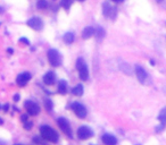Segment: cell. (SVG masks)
<instances>
[{
  "instance_id": "2",
  "label": "cell",
  "mask_w": 166,
  "mask_h": 145,
  "mask_svg": "<svg viewBox=\"0 0 166 145\" xmlns=\"http://www.w3.org/2000/svg\"><path fill=\"white\" fill-rule=\"evenodd\" d=\"M47 57H48V60H49V63L51 64V66H53V67L60 66V64H62V57H60L59 52H58L56 49L48 50Z\"/></svg>"
},
{
  "instance_id": "23",
  "label": "cell",
  "mask_w": 166,
  "mask_h": 145,
  "mask_svg": "<svg viewBox=\"0 0 166 145\" xmlns=\"http://www.w3.org/2000/svg\"><path fill=\"white\" fill-rule=\"evenodd\" d=\"M32 128V122H25V129Z\"/></svg>"
},
{
  "instance_id": "7",
  "label": "cell",
  "mask_w": 166,
  "mask_h": 145,
  "mask_svg": "<svg viewBox=\"0 0 166 145\" xmlns=\"http://www.w3.org/2000/svg\"><path fill=\"white\" fill-rule=\"evenodd\" d=\"M72 110L75 112V115L79 117V118H85L86 117V109L85 107L81 104V103L74 102L72 104Z\"/></svg>"
},
{
  "instance_id": "8",
  "label": "cell",
  "mask_w": 166,
  "mask_h": 145,
  "mask_svg": "<svg viewBox=\"0 0 166 145\" xmlns=\"http://www.w3.org/2000/svg\"><path fill=\"white\" fill-rule=\"evenodd\" d=\"M27 25L35 31H41L43 27V22L39 17H32V18L27 20Z\"/></svg>"
},
{
  "instance_id": "10",
  "label": "cell",
  "mask_w": 166,
  "mask_h": 145,
  "mask_svg": "<svg viewBox=\"0 0 166 145\" xmlns=\"http://www.w3.org/2000/svg\"><path fill=\"white\" fill-rule=\"evenodd\" d=\"M136 75L139 79V82L141 84H145L146 83V79H147V72L146 70L143 69L142 67L139 66V65H136Z\"/></svg>"
},
{
  "instance_id": "4",
  "label": "cell",
  "mask_w": 166,
  "mask_h": 145,
  "mask_svg": "<svg viewBox=\"0 0 166 145\" xmlns=\"http://www.w3.org/2000/svg\"><path fill=\"white\" fill-rule=\"evenodd\" d=\"M57 122H58V126L60 127V129H62L68 137H72V129H71V127H70V122L67 121L65 118H63V117H60V118L57 119Z\"/></svg>"
},
{
  "instance_id": "1",
  "label": "cell",
  "mask_w": 166,
  "mask_h": 145,
  "mask_svg": "<svg viewBox=\"0 0 166 145\" xmlns=\"http://www.w3.org/2000/svg\"><path fill=\"white\" fill-rule=\"evenodd\" d=\"M40 134L44 141L51 143H56L58 141V134L56 133V130H53L49 126H42L40 128Z\"/></svg>"
},
{
  "instance_id": "27",
  "label": "cell",
  "mask_w": 166,
  "mask_h": 145,
  "mask_svg": "<svg viewBox=\"0 0 166 145\" xmlns=\"http://www.w3.org/2000/svg\"><path fill=\"white\" fill-rule=\"evenodd\" d=\"M114 2H122V1H124V0H113Z\"/></svg>"
},
{
  "instance_id": "11",
  "label": "cell",
  "mask_w": 166,
  "mask_h": 145,
  "mask_svg": "<svg viewBox=\"0 0 166 145\" xmlns=\"http://www.w3.org/2000/svg\"><path fill=\"white\" fill-rule=\"evenodd\" d=\"M103 13L106 17H112L115 15V8L113 6H110V3L105 2L103 5Z\"/></svg>"
},
{
  "instance_id": "28",
  "label": "cell",
  "mask_w": 166,
  "mask_h": 145,
  "mask_svg": "<svg viewBox=\"0 0 166 145\" xmlns=\"http://www.w3.org/2000/svg\"><path fill=\"white\" fill-rule=\"evenodd\" d=\"M0 124H2V120H1V119H0Z\"/></svg>"
},
{
  "instance_id": "21",
  "label": "cell",
  "mask_w": 166,
  "mask_h": 145,
  "mask_svg": "<svg viewBox=\"0 0 166 145\" xmlns=\"http://www.w3.org/2000/svg\"><path fill=\"white\" fill-rule=\"evenodd\" d=\"M38 8H40V9H44V8H47V6H48V2H47V0H39L37 3Z\"/></svg>"
},
{
  "instance_id": "26",
  "label": "cell",
  "mask_w": 166,
  "mask_h": 145,
  "mask_svg": "<svg viewBox=\"0 0 166 145\" xmlns=\"http://www.w3.org/2000/svg\"><path fill=\"white\" fill-rule=\"evenodd\" d=\"M22 120H23L24 122L26 121V120H27V116H26V115H23V116H22Z\"/></svg>"
},
{
  "instance_id": "31",
  "label": "cell",
  "mask_w": 166,
  "mask_h": 145,
  "mask_svg": "<svg viewBox=\"0 0 166 145\" xmlns=\"http://www.w3.org/2000/svg\"><path fill=\"white\" fill-rule=\"evenodd\" d=\"M0 11H1V8H0Z\"/></svg>"
},
{
  "instance_id": "12",
  "label": "cell",
  "mask_w": 166,
  "mask_h": 145,
  "mask_svg": "<svg viewBox=\"0 0 166 145\" xmlns=\"http://www.w3.org/2000/svg\"><path fill=\"white\" fill-rule=\"evenodd\" d=\"M103 139V143L105 145H116L117 144V139L115 136L110 135V134H105V135L101 137Z\"/></svg>"
},
{
  "instance_id": "20",
  "label": "cell",
  "mask_w": 166,
  "mask_h": 145,
  "mask_svg": "<svg viewBox=\"0 0 166 145\" xmlns=\"http://www.w3.org/2000/svg\"><path fill=\"white\" fill-rule=\"evenodd\" d=\"M44 107H46V110H48L49 112L53 111V102H51V100L47 99L46 101H44Z\"/></svg>"
},
{
  "instance_id": "3",
  "label": "cell",
  "mask_w": 166,
  "mask_h": 145,
  "mask_svg": "<svg viewBox=\"0 0 166 145\" xmlns=\"http://www.w3.org/2000/svg\"><path fill=\"white\" fill-rule=\"evenodd\" d=\"M76 69L79 70V75H80V78L82 81H86L88 77H89V70H88V67H86L85 61L83 60V58H79L76 60Z\"/></svg>"
},
{
  "instance_id": "14",
  "label": "cell",
  "mask_w": 166,
  "mask_h": 145,
  "mask_svg": "<svg viewBox=\"0 0 166 145\" xmlns=\"http://www.w3.org/2000/svg\"><path fill=\"white\" fill-rule=\"evenodd\" d=\"M95 32H96V30H95V27H92V26H86L84 30H83V32H82V37L83 39H85V40H88V39H90L91 36L95 34Z\"/></svg>"
},
{
  "instance_id": "24",
  "label": "cell",
  "mask_w": 166,
  "mask_h": 145,
  "mask_svg": "<svg viewBox=\"0 0 166 145\" xmlns=\"http://www.w3.org/2000/svg\"><path fill=\"white\" fill-rule=\"evenodd\" d=\"M18 100H20V94H15V95H14V101L17 102Z\"/></svg>"
},
{
  "instance_id": "22",
  "label": "cell",
  "mask_w": 166,
  "mask_h": 145,
  "mask_svg": "<svg viewBox=\"0 0 166 145\" xmlns=\"http://www.w3.org/2000/svg\"><path fill=\"white\" fill-rule=\"evenodd\" d=\"M96 33V35H97V39L98 40H100V39H103L104 37V35H105V32H104V30L101 29V27H99L98 30L95 32Z\"/></svg>"
},
{
  "instance_id": "25",
  "label": "cell",
  "mask_w": 166,
  "mask_h": 145,
  "mask_svg": "<svg viewBox=\"0 0 166 145\" xmlns=\"http://www.w3.org/2000/svg\"><path fill=\"white\" fill-rule=\"evenodd\" d=\"M20 41H21V42H24V43H26V44H30V42H29V41H27L26 39H21Z\"/></svg>"
},
{
  "instance_id": "16",
  "label": "cell",
  "mask_w": 166,
  "mask_h": 145,
  "mask_svg": "<svg viewBox=\"0 0 166 145\" xmlns=\"http://www.w3.org/2000/svg\"><path fill=\"white\" fill-rule=\"evenodd\" d=\"M58 92H59L60 94H66L67 93V85L65 81H60V82L58 83Z\"/></svg>"
},
{
  "instance_id": "18",
  "label": "cell",
  "mask_w": 166,
  "mask_h": 145,
  "mask_svg": "<svg viewBox=\"0 0 166 145\" xmlns=\"http://www.w3.org/2000/svg\"><path fill=\"white\" fill-rule=\"evenodd\" d=\"M64 41H65L66 43H68V44H71V43L74 41V34L71 33V32L65 33V35H64Z\"/></svg>"
},
{
  "instance_id": "32",
  "label": "cell",
  "mask_w": 166,
  "mask_h": 145,
  "mask_svg": "<svg viewBox=\"0 0 166 145\" xmlns=\"http://www.w3.org/2000/svg\"><path fill=\"white\" fill-rule=\"evenodd\" d=\"M16 145H21V144H16Z\"/></svg>"
},
{
  "instance_id": "5",
  "label": "cell",
  "mask_w": 166,
  "mask_h": 145,
  "mask_svg": "<svg viewBox=\"0 0 166 145\" xmlns=\"http://www.w3.org/2000/svg\"><path fill=\"white\" fill-rule=\"evenodd\" d=\"M24 107L26 109L27 113L31 116H37L40 112V107L38 106L35 102H33V101H26V102L24 103Z\"/></svg>"
},
{
  "instance_id": "13",
  "label": "cell",
  "mask_w": 166,
  "mask_h": 145,
  "mask_svg": "<svg viewBox=\"0 0 166 145\" xmlns=\"http://www.w3.org/2000/svg\"><path fill=\"white\" fill-rule=\"evenodd\" d=\"M55 74L53 72H48L46 75L43 76V82L46 85H53V83H55Z\"/></svg>"
},
{
  "instance_id": "29",
  "label": "cell",
  "mask_w": 166,
  "mask_h": 145,
  "mask_svg": "<svg viewBox=\"0 0 166 145\" xmlns=\"http://www.w3.org/2000/svg\"><path fill=\"white\" fill-rule=\"evenodd\" d=\"M157 1H158V2H160V1H162V0H157Z\"/></svg>"
},
{
  "instance_id": "6",
  "label": "cell",
  "mask_w": 166,
  "mask_h": 145,
  "mask_svg": "<svg viewBox=\"0 0 166 145\" xmlns=\"http://www.w3.org/2000/svg\"><path fill=\"white\" fill-rule=\"evenodd\" d=\"M92 135H93L92 130H91L90 127H88V126H81L80 128L77 129V136H79V138L83 139V141L90 138Z\"/></svg>"
},
{
  "instance_id": "17",
  "label": "cell",
  "mask_w": 166,
  "mask_h": 145,
  "mask_svg": "<svg viewBox=\"0 0 166 145\" xmlns=\"http://www.w3.org/2000/svg\"><path fill=\"white\" fill-rule=\"evenodd\" d=\"M72 93H73L74 95L76 96H81L83 94V86L81 85V84H79V85H76L75 87H73V90H72Z\"/></svg>"
},
{
  "instance_id": "19",
  "label": "cell",
  "mask_w": 166,
  "mask_h": 145,
  "mask_svg": "<svg viewBox=\"0 0 166 145\" xmlns=\"http://www.w3.org/2000/svg\"><path fill=\"white\" fill-rule=\"evenodd\" d=\"M72 3H73V0H62L60 5H62V7H63V8H65V9H68V8L72 6Z\"/></svg>"
},
{
  "instance_id": "15",
  "label": "cell",
  "mask_w": 166,
  "mask_h": 145,
  "mask_svg": "<svg viewBox=\"0 0 166 145\" xmlns=\"http://www.w3.org/2000/svg\"><path fill=\"white\" fill-rule=\"evenodd\" d=\"M158 119H159L160 124H162V125L159 126L160 129H162L163 128V126H165V124H166V108H164L163 110L160 111L159 116H158Z\"/></svg>"
},
{
  "instance_id": "9",
  "label": "cell",
  "mask_w": 166,
  "mask_h": 145,
  "mask_svg": "<svg viewBox=\"0 0 166 145\" xmlns=\"http://www.w3.org/2000/svg\"><path fill=\"white\" fill-rule=\"evenodd\" d=\"M30 79H31V74H30V72H22V74H20V75L17 76L16 82H17V84H18L20 86H25V85H26V83L29 82Z\"/></svg>"
},
{
  "instance_id": "30",
  "label": "cell",
  "mask_w": 166,
  "mask_h": 145,
  "mask_svg": "<svg viewBox=\"0 0 166 145\" xmlns=\"http://www.w3.org/2000/svg\"><path fill=\"white\" fill-rule=\"evenodd\" d=\"M77 1H84V0H77Z\"/></svg>"
}]
</instances>
